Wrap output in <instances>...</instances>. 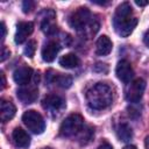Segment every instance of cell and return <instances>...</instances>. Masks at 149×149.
<instances>
[{"instance_id": "6da1fadb", "label": "cell", "mask_w": 149, "mask_h": 149, "mask_svg": "<svg viewBox=\"0 0 149 149\" xmlns=\"http://www.w3.org/2000/svg\"><path fill=\"white\" fill-rule=\"evenodd\" d=\"M137 24V19L133 16V8L129 2H122L118 6L113 16V27L118 35L127 37Z\"/></svg>"}, {"instance_id": "7a4b0ae2", "label": "cell", "mask_w": 149, "mask_h": 149, "mask_svg": "<svg viewBox=\"0 0 149 149\" xmlns=\"http://www.w3.org/2000/svg\"><path fill=\"white\" fill-rule=\"evenodd\" d=\"M86 100L91 108L104 109L107 108L113 101L112 88L104 83H97L86 92Z\"/></svg>"}, {"instance_id": "3957f363", "label": "cell", "mask_w": 149, "mask_h": 149, "mask_svg": "<svg viewBox=\"0 0 149 149\" xmlns=\"http://www.w3.org/2000/svg\"><path fill=\"white\" fill-rule=\"evenodd\" d=\"M69 24L71 28L78 31L90 28L92 34H95L99 27L98 22L93 20L91 12L86 7H79L74 12H72L69 17Z\"/></svg>"}, {"instance_id": "277c9868", "label": "cell", "mask_w": 149, "mask_h": 149, "mask_svg": "<svg viewBox=\"0 0 149 149\" xmlns=\"http://www.w3.org/2000/svg\"><path fill=\"white\" fill-rule=\"evenodd\" d=\"M84 127V119L81 115L74 113L69 115L59 127V135L63 137H71L78 135Z\"/></svg>"}, {"instance_id": "5b68a950", "label": "cell", "mask_w": 149, "mask_h": 149, "mask_svg": "<svg viewBox=\"0 0 149 149\" xmlns=\"http://www.w3.org/2000/svg\"><path fill=\"white\" fill-rule=\"evenodd\" d=\"M22 121L27 126V128L34 134H42L45 129V122L43 116L34 109L24 112L22 115Z\"/></svg>"}, {"instance_id": "8992f818", "label": "cell", "mask_w": 149, "mask_h": 149, "mask_svg": "<svg viewBox=\"0 0 149 149\" xmlns=\"http://www.w3.org/2000/svg\"><path fill=\"white\" fill-rule=\"evenodd\" d=\"M146 88V81L141 78H137L128 84L126 87V99L130 102H137L144 92Z\"/></svg>"}, {"instance_id": "52a82bcc", "label": "cell", "mask_w": 149, "mask_h": 149, "mask_svg": "<svg viewBox=\"0 0 149 149\" xmlns=\"http://www.w3.org/2000/svg\"><path fill=\"white\" fill-rule=\"evenodd\" d=\"M115 74L121 81L129 83L130 79L134 76V71H133V68H132L130 63L126 59H121L118 63L116 68H115Z\"/></svg>"}, {"instance_id": "ba28073f", "label": "cell", "mask_w": 149, "mask_h": 149, "mask_svg": "<svg viewBox=\"0 0 149 149\" xmlns=\"http://www.w3.org/2000/svg\"><path fill=\"white\" fill-rule=\"evenodd\" d=\"M34 30V24L31 22H19V24L16 26V33L14 36L15 43L16 44H21L23 43L27 37L33 33Z\"/></svg>"}, {"instance_id": "9c48e42d", "label": "cell", "mask_w": 149, "mask_h": 149, "mask_svg": "<svg viewBox=\"0 0 149 149\" xmlns=\"http://www.w3.org/2000/svg\"><path fill=\"white\" fill-rule=\"evenodd\" d=\"M16 94H17V98L23 104H31L37 99L38 91H37V87H35V86H28V87L19 88Z\"/></svg>"}, {"instance_id": "30bf717a", "label": "cell", "mask_w": 149, "mask_h": 149, "mask_svg": "<svg viewBox=\"0 0 149 149\" xmlns=\"http://www.w3.org/2000/svg\"><path fill=\"white\" fill-rule=\"evenodd\" d=\"M42 105L45 109H49V111H59L61 108L64 107V99L57 94H48L43 101H42Z\"/></svg>"}, {"instance_id": "8fae6325", "label": "cell", "mask_w": 149, "mask_h": 149, "mask_svg": "<svg viewBox=\"0 0 149 149\" xmlns=\"http://www.w3.org/2000/svg\"><path fill=\"white\" fill-rule=\"evenodd\" d=\"M31 77H33V70L28 66H21L19 69H16L13 73L14 81L19 85H24V84L29 83Z\"/></svg>"}, {"instance_id": "7c38bea8", "label": "cell", "mask_w": 149, "mask_h": 149, "mask_svg": "<svg viewBox=\"0 0 149 149\" xmlns=\"http://www.w3.org/2000/svg\"><path fill=\"white\" fill-rule=\"evenodd\" d=\"M59 49H61V47H59L58 43H56L54 41L48 42L43 47V49H42V58H43V61L44 62H48V63L52 62L56 58Z\"/></svg>"}, {"instance_id": "4fadbf2b", "label": "cell", "mask_w": 149, "mask_h": 149, "mask_svg": "<svg viewBox=\"0 0 149 149\" xmlns=\"http://www.w3.org/2000/svg\"><path fill=\"white\" fill-rule=\"evenodd\" d=\"M112 48H113V44H112V41L108 38V36L102 35V36H100L97 40V43H95V52L99 56H106V55H108L112 51Z\"/></svg>"}, {"instance_id": "5bb4252c", "label": "cell", "mask_w": 149, "mask_h": 149, "mask_svg": "<svg viewBox=\"0 0 149 149\" xmlns=\"http://www.w3.org/2000/svg\"><path fill=\"white\" fill-rule=\"evenodd\" d=\"M12 136H13L14 143L17 147H20V148H28L29 147V144H30V137H29V135L23 129H21L19 127L15 128L13 130Z\"/></svg>"}, {"instance_id": "9a60e30c", "label": "cell", "mask_w": 149, "mask_h": 149, "mask_svg": "<svg viewBox=\"0 0 149 149\" xmlns=\"http://www.w3.org/2000/svg\"><path fill=\"white\" fill-rule=\"evenodd\" d=\"M15 112H16V108H15V106L10 101H6V100H2L1 101L0 116H1V121L2 122L9 121L15 115Z\"/></svg>"}, {"instance_id": "2e32d148", "label": "cell", "mask_w": 149, "mask_h": 149, "mask_svg": "<svg viewBox=\"0 0 149 149\" xmlns=\"http://www.w3.org/2000/svg\"><path fill=\"white\" fill-rule=\"evenodd\" d=\"M79 58L74 54H66L61 57L59 59V65L65 68V69H73L79 65Z\"/></svg>"}, {"instance_id": "e0dca14e", "label": "cell", "mask_w": 149, "mask_h": 149, "mask_svg": "<svg viewBox=\"0 0 149 149\" xmlns=\"http://www.w3.org/2000/svg\"><path fill=\"white\" fill-rule=\"evenodd\" d=\"M116 136L120 141H123V142L130 141L133 137V130L130 126L127 123H120L116 128Z\"/></svg>"}, {"instance_id": "ac0fdd59", "label": "cell", "mask_w": 149, "mask_h": 149, "mask_svg": "<svg viewBox=\"0 0 149 149\" xmlns=\"http://www.w3.org/2000/svg\"><path fill=\"white\" fill-rule=\"evenodd\" d=\"M54 19H55V13L51 14L50 16H48V14H47V16L43 17L41 28H42V30H43L45 34H48V35H51V34H54V33L57 31V26L55 24Z\"/></svg>"}, {"instance_id": "d6986e66", "label": "cell", "mask_w": 149, "mask_h": 149, "mask_svg": "<svg viewBox=\"0 0 149 149\" xmlns=\"http://www.w3.org/2000/svg\"><path fill=\"white\" fill-rule=\"evenodd\" d=\"M93 135H94V128H92L91 126H84L83 129L78 133V142L81 146H85L92 140Z\"/></svg>"}, {"instance_id": "ffe728a7", "label": "cell", "mask_w": 149, "mask_h": 149, "mask_svg": "<svg viewBox=\"0 0 149 149\" xmlns=\"http://www.w3.org/2000/svg\"><path fill=\"white\" fill-rule=\"evenodd\" d=\"M50 80L54 81V83H56L58 86H61L63 88H68L72 84V78L70 76L62 74V73H55L52 76V78H50Z\"/></svg>"}, {"instance_id": "44dd1931", "label": "cell", "mask_w": 149, "mask_h": 149, "mask_svg": "<svg viewBox=\"0 0 149 149\" xmlns=\"http://www.w3.org/2000/svg\"><path fill=\"white\" fill-rule=\"evenodd\" d=\"M35 51H36V42H35L34 40L28 41V43L26 44L24 50H23L24 55H26L27 57H29V58H33V56H34Z\"/></svg>"}, {"instance_id": "7402d4cb", "label": "cell", "mask_w": 149, "mask_h": 149, "mask_svg": "<svg viewBox=\"0 0 149 149\" xmlns=\"http://www.w3.org/2000/svg\"><path fill=\"white\" fill-rule=\"evenodd\" d=\"M34 5L35 3L33 1H30V0L23 1V3H22V10H23V13H29L34 8Z\"/></svg>"}, {"instance_id": "603a6c76", "label": "cell", "mask_w": 149, "mask_h": 149, "mask_svg": "<svg viewBox=\"0 0 149 149\" xmlns=\"http://www.w3.org/2000/svg\"><path fill=\"white\" fill-rule=\"evenodd\" d=\"M93 70H94L95 72H104V73H106V72H107V70H108V68H107V65H106V64L97 63V64L94 65Z\"/></svg>"}, {"instance_id": "cb8c5ba5", "label": "cell", "mask_w": 149, "mask_h": 149, "mask_svg": "<svg viewBox=\"0 0 149 149\" xmlns=\"http://www.w3.org/2000/svg\"><path fill=\"white\" fill-rule=\"evenodd\" d=\"M8 56H9V50H7L6 47H2V49H1V62H3Z\"/></svg>"}, {"instance_id": "d4e9b609", "label": "cell", "mask_w": 149, "mask_h": 149, "mask_svg": "<svg viewBox=\"0 0 149 149\" xmlns=\"http://www.w3.org/2000/svg\"><path fill=\"white\" fill-rule=\"evenodd\" d=\"M143 42H144V44L149 48V29L144 33V35H143Z\"/></svg>"}, {"instance_id": "484cf974", "label": "cell", "mask_w": 149, "mask_h": 149, "mask_svg": "<svg viewBox=\"0 0 149 149\" xmlns=\"http://www.w3.org/2000/svg\"><path fill=\"white\" fill-rule=\"evenodd\" d=\"M6 37V26L3 22H1V41H3Z\"/></svg>"}, {"instance_id": "4316f807", "label": "cell", "mask_w": 149, "mask_h": 149, "mask_svg": "<svg viewBox=\"0 0 149 149\" xmlns=\"http://www.w3.org/2000/svg\"><path fill=\"white\" fill-rule=\"evenodd\" d=\"M97 149H113V147L109 144V143H107V142H104L102 144H100Z\"/></svg>"}, {"instance_id": "83f0119b", "label": "cell", "mask_w": 149, "mask_h": 149, "mask_svg": "<svg viewBox=\"0 0 149 149\" xmlns=\"http://www.w3.org/2000/svg\"><path fill=\"white\" fill-rule=\"evenodd\" d=\"M0 77H1V90H3L5 88V86H6V78H5V74H3V72H1L0 73Z\"/></svg>"}, {"instance_id": "f1b7e54d", "label": "cell", "mask_w": 149, "mask_h": 149, "mask_svg": "<svg viewBox=\"0 0 149 149\" xmlns=\"http://www.w3.org/2000/svg\"><path fill=\"white\" fill-rule=\"evenodd\" d=\"M135 3L137 5V6H146V5H148L149 3V1L147 0V1H141V0H135Z\"/></svg>"}, {"instance_id": "f546056e", "label": "cell", "mask_w": 149, "mask_h": 149, "mask_svg": "<svg viewBox=\"0 0 149 149\" xmlns=\"http://www.w3.org/2000/svg\"><path fill=\"white\" fill-rule=\"evenodd\" d=\"M146 149H149V136L146 137Z\"/></svg>"}, {"instance_id": "4dcf8cb0", "label": "cell", "mask_w": 149, "mask_h": 149, "mask_svg": "<svg viewBox=\"0 0 149 149\" xmlns=\"http://www.w3.org/2000/svg\"><path fill=\"white\" fill-rule=\"evenodd\" d=\"M123 149H136V147L135 146H126Z\"/></svg>"}, {"instance_id": "1f68e13d", "label": "cell", "mask_w": 149, "mask_h": 149, "mask_svg": "<svg viewBox=\"0 0 149 149\" xmlns=\"http://www.w3.org/2000/svg\"><path fill=\"white\" fill-rule=\"evenodd\" d=\"M43 149H51V148H43Z\"/></svg>"}]
</instances>
